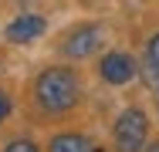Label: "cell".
I'll return each mask as SVG.
<instances>
[{
	"mask_svg": "<svg viewBox=\"0 0 159 152\" xmlns=\"http://www.w3.org/2000/svg\"><path fill=\"white\" fill-rule=\"evenodd\" d=\"M135 74H139V64L125 51H108L105 58L98 61V78L105 85H129Z\"/></svg>",
	"mask_w": 159,
	"mask_h": 152,
	"instance_id": "3",
	"label": "cell"
},
{
	"mask_svg": "<svg viewBox=\"0 0 159 152\" xmlns=\"http://www.w3.org/2000/svg\"><path fill=\"white\" fill-rule=\"evenodd\" d=\"M7 115H10V98H7V91H0V125Z\"/></svg>",
	"mask_w": 159,
	"mask_h": 152,
	"instance_id": "10",
	"label": "cell"
},
{
	"mask_svg": "<svg viewBox=\"0 0 159 152\" xmlns=\"http://www.w3.org/2000/svg\"><path fill=\"white\" fill-rule=\"evenodd\" d=\"M48 152H102V149L81 132H61L48 142Z\"/></svg>",
	"mask_w": 159,
	"mask_h": 152,
	"instance_id": "6",
	"label": "cell"
},
{
	"mask_svg": "<svg viewBox=\"0 0 159 152\" xmlns=\"http://www.w3.org/2000/svg\"><path fill=\"white\" fill-rule=\"evenodd\" d=\"M112 142H115V152H146V142H149V118H146V112L142 108H125L115 118Z\"/></svg>",
	"mask_w": 159,
	"mask_h": 152,
	"instance_id": "2",
	"label": "cell"
},
{
	"mask_svg": "<svg viewBox=\"0 0 159 152\" xmlns=\"http://www.w3.org/2000/svg\"><path fill=\"white\" fill-rule=\"evenodd\" d=\"M3 152H37V145H34L31 139H14V142L3 145Z\"/></svg>",
	"mask_w": 159,
	"mask_h": 152,
	"instance_id": "8",
	"label": "cell"
},
{
	"mask_svg": "<svg viewBox=\"0 0 159 152\" xmlns=\"http://www.w3.org/2000/svg\"><path fill=\"white\" fill-rule=\"evenodd\" d=\"M44 30H48L44 17H37V14H20V17H14V20L7 24L3 34H7L10 44H31V41H37Z\"/></svg>",
	"mask_w": 159,
	"mask_h": 152,
	"instance_id": "5",
	"label": "cell"
},
{
	"mask_svg": "<svg viewBox=\"0 0 159 152\" xmlns=\"http://www.w3.org/2000/svg\"><path fill=\"white\" fill-rule=\"evenodd\" d=\"M81 98V81L71 68H44L34 81V101L48 112V115H61L71 112Z\"/></svg>",
	"mask_w": 159,
	"mask_h": 152,
	"instance_id": "1",
	"label": "cell"
},
{
	"mask_svg": "<svg viewBox=\"0 0 159 152\" xmlns=\"http://www.w3.org/2000/svg\"><path fill=\"white\" fill-rule=\"evenodd\" d=\"M156 101H159V98H156Z\"/></svg>",
	"mask_w": 159,
	"mask_h": 152,
	"instance_id": "12",
	"label": "cell"
},
{
	"mask_svg": "<svg viewBox=\"0 0 159 152\" xmlns=\"http://www.w3.org/2000/svg\"><path fill=\"white\" fill-rule=\"evenodd\" d=\"M98 44H102V27H98V24H78V27L64 37L61 51L68 54V58H78V61H81V58H88Z\"/></svg>",
	"mask_w": 159,
	"mask_h": 152,
	"instance_id": "4",
	"label": "cell"
},
{
	"mask_svg": "<svg viewBox=\"0 0 159 152\" xmlns=\"http://www.w3.org/2000/svg\"><path fill=\"white\" fill-rule=\"evenodd\" d=\"M142 81H146V88L149 91H159V61H149L146 58V64H142Z\"/></svg>",
	"mask_w": 159,
	"mask_h": 152,
	"instance_id": "7",
	"label": "cell"
},
{
	"mask_svg": "<svg viewBox=\"0 0 159 152\" xmlns=\"http://www.w3.org/2000/svg\"><path fill=\"white\" fill-rule=\"evenodd\" d=\"M146 152H159V139H156V142H149V145H146Z\"/></svg>",
	"mask_w": 159,
	"mask_h": 152,
	"instance_id": "11",
	"label": "cell"
},
{
	"mask_svg": "<svg viewBox=\"0 0 159 152\" xmlns=\"http://www.w3.org/2000/svg\"><path fill=\"white\" fill-rule=\"evenodd\" d=\"M146 58H149V61H159V34L149 37V44H146Z\"/></svg>",
	"mask_w": 159,
	"mask_h": 152,
	"instance_id": "9",
	"label": "cell"
}]
</instances>
